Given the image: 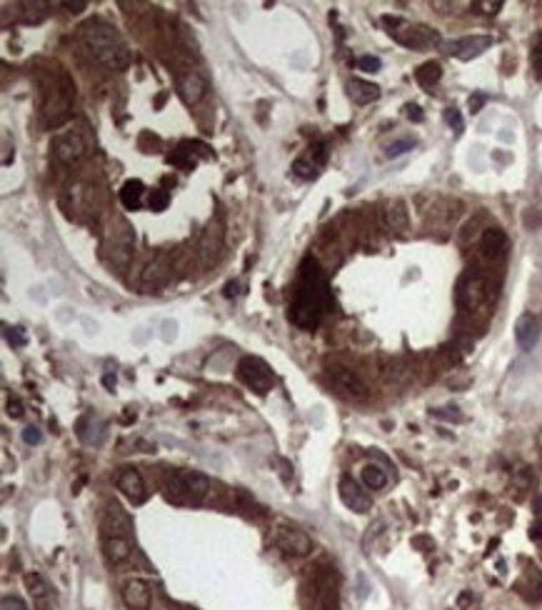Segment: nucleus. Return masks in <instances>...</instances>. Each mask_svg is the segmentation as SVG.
<instances>
[{"label": "nucleus", "mask_w": 542, "mask_h": 610, "mask_svg": "<svg viewBox=\"0 0 542 610\" xmlns=\"http://www.w3.org/2000/svg\"><path fill=\"white\" fill-rule=\"evenodd\" d=\"M340 498H343L345 505H348L350 510H355V513H367L372 508L370 496H367L350 475H345V478L340 480Z\"/></svg>", "instance_id": "14"}, {"label": "nucleus", "mask_w": 542, "mask_h": 610, "mask_svg": "<svg viewBox=\"0 0 542 610\" xmlns=\"http://www.w3.org/2000/svg\"><path fill=\"white\" fill-rule=\"evenodd\" d=\"M208 91V83L203 78V73L195 68H183L177 73V93L183 98V103L195 105L198 100H203Z\"/></svg>", "instance_id": "10"}, {"label": "nucleus", "mask_w": 542, "mask_h": 610, "mask_svg": "<svg viewBox=\"0 0 542 610\" xmlns=\"http://www.w3.org/2000/svg\"><path fill=\"white\" fill-rule=\"evenodd\" d=\"M292 173H295L297 178H305V180H310V178H315V173H318V168L310 163L305 155H300V158H295V163H292Z\"/></svg>", "instance_id": "29"}, {"label": "nucleus", "mask_w": 542, "mask_h": 610, "mask_svg": "<svg viewBox=\"0 0 542 610\" xmlns=\"http://www.w3.org/2000/svg\"><path fill=\"white\" fill-rule=\"evenodd\" d=\"M407 118L410 120H415V123H420V120H423V108H420V105H407Z\"/></svg>", "instance_id": "40"}, {"label": "nucleus", "mask_w": 542, "mask_h": 610, "mask_svg": "<svg viewBox=\"0 0 542 610\" xmlns=\"http://www.w3.org/2000/svg\"><path fill=\"white\" fill-rule=\"evenodd\" d=\"M385 23L393 28L390 30L393 38L407 48H425V46H433V43H440V35L435 33L433 28H428V25H407L402 23L400 18H390V15L385 18Z\"/></svg>", "instance_id": "6"}, {"label": "nucleus", "mask_w": 542, "mask_h": 610, "mask_svg": "<svg viewBox=\"0 0 542 610\" xmlns=\"http://www.w3.org/2000/svg\"><path fill=\"white\" fill-rule=\"evenodd\" d=\"M412 148H415V140H410V138H407V140H398V143H393L388 148V158H398V155L407 153V150Z\"/></svg>", "instance_id": "33"}, {"label": "nucleus", "mask_w": 542, "mask_h": 610, "mask_svg": "<svg viewBox=\"0 0 542 610\" xmlns=\"http://www.w3.org/2000/svg\"><path fill=\"white\" fill-rule=\"evenodd\" d=\"M473 8L477 13H485V15H495L503 8V0H477V3H473Z\"/></svg>", "instance_id": "30"}, {"label": "nucleus", "mask_w": 542, "mask_h": 610, "mask_svg": "<svg viewBox=\"0 0 542 610\" xmlns=\"http://www.w3.org/2000/svg\"><path fill=\"white\" fill-rule=\"evenodd\" d=\"M8 416L11 418L23 416V405H20V400H8Z\"/></svg>", "instance_id": "39"}, {"label": "nucleus", "mask_w": 542, "mask_h": 610, "mask_svg": "<svg viewBox=\"0 0 542 610\" xmlns=\"http://www.w3.org/2000/svg\"><path fill=\"white\" fill-rule=\"evenodd\" d=\"M490 293L492 288L485 278H470L465 280L463 286H460V291H457V303H460L465 310H475L490 298Z\"/></svg>", "instance_id": "13"}, {"label": "nucleus", "mask_w": 542, "mask_h": 610, "mask_svg": "<svg viewBox=\"0 0 542 610\" xmlns=\"http://www.w3.org/2000/svg\"><path fill=\"white\" fill-rule=\"evenodd\" d=\"M168 270H170V265L165 263V258L158 256L153 263H150L148 268H145L143 283H145V286H150V283H153V286H160V283H163V280L168 278Z\"/></svg>", "instance_id": "23"}, {"label": "nucleus", "mask_w": 542, "mask_h": 610, "mask_svg": "<svg viewBox=\"0 0 542 610\" xmlns=\"http://www.w3.org/2000/svg\"><path fill=\"white\" fill-rule=\"evenodd\" d=\"M238 378L245 383L248 388L255 390V393L265 395L270 388H273V371H270V365L265 360L255 358V355H245V358H240L238 363Z\"/></svg>", "instance_id": "5"}, {"label": "nucleus", "mask_w": 542, "mask_h": 610, "mask_svg": "<svg viewBox=\"0 0 542 610\" xmlns=\"http://www.w3.org/2000/svg\"><path fill=\"white\" fill-rule=\"evenodd\" d=\"M515 338H517V345L522 350H532L537 345V338H540V323H537L535 315L522 313L515 323Z\"/></svg>", "instance_id": "16"}, {"label": "nucleus", "mask_w": 542, "mask_h": 610, "mask_svg": "<svg viewBox=\"0 0 542 610\" xmlns=\"http://www.w3.org/2000/svg\"><path fill=\"white\" fill-rule=\"evenodd\" d=\"M480 248H482L485 258L497 260V258H503L505 251H508V235L500 228H487L485 233H482V240H480Z\"/></svg>", "instance_id": "19"}, {"label": "nucleus", "mask_w": 542, "mask_h": 610, "mask_svg": "<svg viewBox=\"0 0 542 610\" xmlns=\"http://www.w3.org/2000/svg\"><path fill=\"white\" fill-rule=\"evenodd\" d=\"M6 338H8V343H11L13 348H23L25 343V333H23V328H6Z\"/></svg>", "instance_id": "31"}, {"label": "nucleus", "mask_w": 542, "mask_h": 610, "mask_svg": "<svg viewBox=\"0 0 542 610\" xmlns=\"http://www.w3.org/2000/svg\"><path fill=\"white\" fill-rule=\"evenodd\" d=\"M310 610H337L340 600H337V576L335 568H325L320 565L313 573V585H310Z\"/></svg>", "instance_id": "4"}, {"label": "nucleus", "mask_w": 542, "mask_h": 610, "mask_svg": "<svg viewBox=\"0 0 542 610\" xmlns=\"http://www.w3.org/2000/svg\"><path fill=\"white\" fill-rule=\"evenodd\" d=\"M53 153H55V158L60 163L73 166V163H78L88 153V145L80 133H63V135H57L53 140Z\"/></svg>", "instance_id": "9"}, {"label": "nucleus", "mask_w": 542, "mask_h": 610, "mask_svg": "<svg viewBox=\"0 0 542 610\" xmlns=\"http://www.w3.org/2000/svg\"><path fill=\"white\" fill-rule=\"evenodd\" d=\"M447 411H452V408H447ZM433 416H438V418H450V420H460V413H442V411H435Z\"/></svg>", "instance_id": "43"}, {"label": "nucleus", "mask_w": 542, "mask_h": 610, "mask_svg": "<svg viewBox=\"0 0 542 610\" xmlns=\"http://www.w3.org/2000/svg\"><path fill=\"white\" fill-rule=\"evenodd\" d=\"M530 536H532V541H540V543H542V525H540V523H537V525H532Z\"/></svg>", "instance_id": "44"}, {"label": "nucleus", "mask_w": 542, "mask_h": 610, "mask_svg": "<svg viewBox=\"0 0 542 610\" xmlns=\"http://www.w3.org/2000/svg\"><path fill=\"white\" fill-rule=\"evenodd\" d=\"M143 195H145V185L140 180H128L123 188H120V203L128 208V211H137L143 206Z\"/></svg>", "instance_id": "22"}, {"label": "nucleus", "mask_w": 542, "mask_h": 610, "mask_svg": "<svg viewBox=\"0 0 542 610\" xmlns=\"http://www.w3.org/2000/svg\"><path fill=\"white\" fill-rule=\"evenodd\" d=\"M60 6L63 8H68L70 13H80V11H86V0H63V3H60Z\"/></svg>", "instance_id": "38"}, {"label": "nucleus", "mask_w": 542, "mask_h": 610, "mask_svg": "<svg viewBox=\"0 0 542 610\" xmlns=\"http://www.w3.org/2000/svg\"><path fill=\"white\" fill-rule=\"evenodd\" d=\"M103 383H105V388L113 390V388H115V376H105V378H103Z\"/></svg>", "instance_id": "45"}, {"label": "nucleus", "mask_w": 542, "mask_h": 610, "mask_svg": "<svg viewBox=\"0 0 542 610\" xmlns=\"http://www.w3.org/2000/svg\"><path fill=\"white\" fill-rule=\"evenodd\" d=\"M305 158L313 163L315 168H323L327 163V145L323 143V140H318V143H313L308 148V153H305Z\"/></svg>", "instance_id": "27"}, {"label": "nucleus", "mask_w": 542, "mask_h": 610, "mask_svg": "<svg viewBox=\"0 0 542 610\" xmlns=\"http://www.w3.org/2000/svg\"><path fill=\"white\" fill-rule=\"evenodd\" d=\"M183 610H198V608H183Z\"/></svg>", "instance_id": "47"}, {"label": "nucleus", "mask_w": 542, "mask_h": 610, "mask_svg": "<svg viewBox=\"0 0 542 610\" xmlns=\"http://www.w3.org/2000/svg\"><path fill=\"white\" fill-rule=\"evenodd\" d=\"M490 46H492V38H487V35H473V38H463V40L450 43V46H447V53L457 55L460 60H470V58H475L482 51H487Z\"/></svg>", "instance_id": "17"}, {"label": "nucleus", "mask_w": 542, "mask_h": 610, "mask_svg": "<svg viewBox=\"0 0 542 610\" xmlns=\"http://www.w3.org/2000/svg\"><path fill=\"white\" fill-rule=\"evenodd\" d=\"M103 550H105V558L113 565L126 563L133 553L130 538H103Z\"/></svg>", "instance_id": "20"}, {"label": "nucleus", "mask_w": 542, "mask_h": 610, "mask_svg": "<svg viewBox=\"0 0 542 610\" xmlns=\"http://www.w3.org/2000/svg\"><path fill=\"white\" fill-rule=\"evenodd\" d=\"M23 440L28 445H38L40 440H43V435H40V430L35 428V425H28V428L23 430Z\"/></svg>", "instance_id": "37"}, {"label": "nucleus", "mask_w": 542, "mask_h": 610, "mask_svg": "<svg viewBox=\"0 0 542 610\" xmlns=\"http://www.w3.org/2000/svg\"><path fill=\"white\" fill-rule=\"evenodd\" d=\"M330 383L335 385V390H340V393L348 395V398H355V400L367 398V385L363 383V378L355 371H350V368H343V365L330 368Z\"/></svg>", "instance_id": "7"}, {"label": "nucleus", "mask_w": 542, "mask_h": 610, "mask_svg": "<svg viewBox=\"0 0 542 610\" xmlns=\"http://www.w3.org/2000/svg\"><path fill=\"white\" fill-rule=\"evenodd\" d=\"M100 531H103V538H130L133 520L120 505H110L100 520Z\"/></svg>", "instance_id": "12"}, {"label": "nucleus", "mask_w": 542, "mask_h": 610, "mask_svg": "<svg viewBox=\"0 0 542 610\" xmlns=\"http://www.w3.org/2000/svg\"><path fill=\"white\" fill-rule=\"evenodd\" d=\"M482 103H485V95H473V98H470V110H473V113H477V110L482 108Z\"/></svg>", "instance_id": "41"}, {"label": "nucleus", "mask_w": 542, "mask_h": 610, "mask_svg": "<svg viewBox=\"0 0 542 610\" xmlns=\"http://www.w3.org/2000/svg\"><path fill=\"white\" fill-rule=\"evenodd\" d=\"M238 293H240V283H235V280H233V283H228V286H225V296H228V298L238 296Z\"/></svg>", "instance_id": "42"}, {"label": "nucleus", "mask_w": 542, "mask_h": 610, "mask_svg": "<svg viewBox=\"0 0 542 610\" xmlns=\"http://www.w3.org/2000/svg\"><path fill=\"white\" fill-rule=\"evenodd\" d=\"M535 510H537V513L542 515V496H540V498H537V500H535Z\"/></svg>", "instance_id": "46"}, {"label": "nucleus", "mask_w": 542, "mask_h": 610, "mask_svg": "<svg viewBox=\"0 0 542 610\" xmlns=\"http://www.w3.org/2000/svg\"><path fill=\"white\" fill-rule=\"evenodd\" d=\"M348 93L355 103H360V105H367V103H372V100L380 98V88H377L375 83H367V80H360V78L350 80Z\"/></svg>", "instance_id": "21"}, {"label": "nucleus", "mask_w": 542, "mask_h": 610, "mask_svg": "<svg viewBox=\"0 0 542 610\" xmlns=\"http://www.w3.org/2000/svg\"><path fill=\"white\" fill-rule=\"evenodd\" d=\"M123 598L130 610H150V588L145 581H137V578L128 581L123 588Z\"/></svg>", "instance_id": "18"}, {"label": "nucleus", "mask_w": 542, "mask_h": 610, "mask_svg": "<svg viewBox=\"0 0 542 610\" xmlns=\"http://www.w3.org/2000/svg\"><path fill=\"white\" fill-rule=\"evenodd\" d=\"M80 40L86 51L108 70H126L130 65V53L113 25L103 20H88L80 25Z\"/></svg>", "instance_id": "2"}, {"label": "nucleus", "mask_w": 542, "mask_h": 610, "mask_svg": "<svg viewBox=\"0 0 542 610\" xmlns=\"http://www.w3.org/2000/svg\"><path fill=\"white\" fill-rule=\"evenodd\" d=\"M163 493L175 505H200L210 493V478L200 470H170L163 483Z\"/></svg>", "instance_id": "3"}, {"label": "nucleus", "mask_w": 542, "mask_h": 610, "mask_svg": "<svg viewBox=\"0 0 542 610\" xmlns=\"http://www.w3.org/2000/svg\"><path fill=\"white\" fill-rule=\"evenodd\" d=\"M363 483L367 491H383L388 485V473L380 465H365L363 468Z\"/></svg>", "instance_id": "24"}, {"label": "nucleus", "mask_w": 542, "mask_h": 610, "mask_svg": "<svg viewBox=\"0 0 542 610\" xmlns=\"http://www.w3.org/2000/svg\"><path fill=\"white\" fill-rule=\"evenodd\" d=\"M532 68L542 78V35H537L535 48H532Z\"/></svg>", "instance_id": "34"}, {"label": "nucleus", "mask_w": 542, "mask_h": 610, "mask_svg": "<svg viewBox=\"0 0 542 610\" xmlns=\"http://www.w3.org/2000/svg\"><path fill=\"white\" fill-rule=\"evenodd\" d=\"M168 203H170V195H168L163 188L150 190V195H148V208H150V211H155V213L165 211Z\"/></svg>", "instance_id": "28"}, {"label": "nucleus", "mask_w": 542, "mask_h": 610, "mask_svg": "<svg viewBox=\"0 0 542 610\" xmlns=\"http://www.w3.org/2000/svg\"><path fill=\"white\" fill-rule=\"evenodd\" d=\"M358 65H360V70H365V73H377V70L383 68L380 58H375V55H363L358 60Z\"/></svg>", "instance_id": "32"}, {"label": "nucleus", "mask_w": 542, "mask_h": 610, "mask_svg": "<svg viewBox=\"0 0 542 610\" xmlns=\"http://www.w3.org/2000/svg\"><path fill=\"white\" fill-rule=\"evenodd\" d=\"M440 78H442V68H440V63H435V60H430V63H423L420 68L415 70V80L423 88H433Z\"/></svg>", "instance_id": "25"}, {"label": "nucleus", "mask_w": 542, "mask_h": 610, "mask_svg": "<svg viewBox=\"0 0 542 610\" xmlns=\"http://www.w3.org/2000/svg\"><path fill=\"white\" fill-rule=\"evenodd\" d=\"M327 308H330V293H327L325 275L320 270L318 260L305 258L290 303V320L303 331H313L327 313Z\"/></svg>", "instance_id": "1"}, {"label": "nucleus", "mask_w": 542, "mask_h": 610, "mask_svg": "<svg viewBox=\"0 0 542 610\" xmlns=\"http://www.w3.org/2000/svg\"><path fill=\"white\" fill-rule=\"evenodd\" d=\"M273 543L287 555H308L313 550V541L308 538V533L297 531V528H278Z\"/></svg>", "instance_id": "11"}, {"label": "nucleus", "mask_w": 542, "mask_h": 610, "mask_svg": "<svg viewBox=\"0 0 542 610\" xmlns=\"http://www.w3.org/2000/svg\"><path fill=\"white\" fill-rule=\"evenodd\" d=\"M3 610H28V605L20 598H15V595H6L3 598Z\"/></svg>", "instance_id": "36"}, {"label": "nucleus", "mask_w": 542, "mask_h": 610, "mask_svg": "<svg viewBox=\"0 0 542 610\" xmlns=\"http://www.w3.org/2000/svg\"><path fill=\"white\" fill-rule=\"evenodd\" d=\"M115 485H118V491L123 493L133 505H140V503L148 500L145 480L135 468H120V473L115 475Z\"/></svg>", "instance_id": "8"}, {"label": "nucleus", "mask_w": 542, "mask_h": 610, "mask_svg": "<svg viewBox=\"0 0 542 610\" xmlns=\"http://www.w3.org/2000/svg\"><path fill=\"white\" fill-rule=\"evenodd\" d=\"M23 583H25V588H28L30 598H33L35 610H53V608H55V603H53L50 585L43 581V576H40V573H25Z\"/></svg>", "instance_id": "15"}, {"label": "nucleus", "mask_w": 542, "mask_h": 610, "mask_svg": "<svg viewBox=\"0 0 542 610\" xmlns=\"http://www.w3.org/2000/svg\"><path fill=\"white\" fill-rule=\"evenodd\" d=\"M388 225L393 230H405L407 228V211L402 203H393V206L388 208Z\"/></svg>", "instance_id": "26"}, {"label": "nucleus", "mask_w": 542, "mask_h": 610, "mask_svg": "<svg viewBox=\"0 0 542 610\" xmlns=\"http://www.w3.org/2000/svg\"><path fill=\"white\" fill-rule=\"evenodd\" d=\"M445 120L450 123V128L455 133L463 131V115H460V110H457V108H447L445 110Z\"/></svg>", "instance_id": "35"}]
</instances>
